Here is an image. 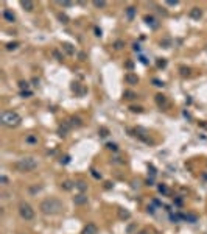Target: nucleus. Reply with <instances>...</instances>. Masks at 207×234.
Wrapping results in <instances>:
<instances>
[{
  "mask_svg": "<svg viewBox=\"0 0 207 234\" xmlns=\"http://www.w3.org/2000/svg\"><path fill=\"white\" fill-rule=\"evenodd\" d=\"M62 50H66V53H67V55H75V47L73 46H72V44L70 42H64V44H62Z\"/></svg>",
  "mask_w": 207,
  "mask_h": 234,
  "instance_id": "16",
  "label": "nucleus"
},
{
  "mask_svg": "<svg viewBox=\"0 0 207 234\" xmlns=\"http://www.w3.org/2000/svg\"><path fill=\"white\" fill-rule=\"evenodd\" d=\"M98 134H100V138H106V136H109V130H107L106 127H101L100 130H98Z\"/></svg>",
  "mask_w": 207,
  "mask_h": 234,
  "instance_id": "26",
  "label": "nucleus"
},
{
  "mask_svg": "<svg viewBox=\"0 0 207 234\" xmlns=\"http://www.w3.org/2000/svg\"><path fill=\"white\" fill-rule=\"evenodd\" d=\"M129 111L131 112H137V114H140V112H143V108L142 106H129Z\"/></svg>",
  "mask_w": 207,
  "mask_h": 234,
  "instance_id": "30",
  "label": "nucleus"
},
{
  "mask_svg": "<svg viewBox=\"0 0 207 234\" xmlns=\"http://www.w3.org/2000/svg\"><path fill=\"white\" fill-rule=\"evenodd\" d=\"M73 187H75V181H70V179L61 183V189H62V191H72Z\"/></svg>",
  "mask_w": 207,
  "mask_h": 234,
  "instance_id": "18",
  "label": "nucleus"
},
{
  "mask_svg": "<svg viewBox=\"0 0 207 234\" xmlns=\"http://www.w3.org/2000/svg\"><path fill=\"white\" fill-rule=\"evenodd\" d=\"M165 66H167V61H165V59H159V61H157V67H159V69H160V67L164 69Z\"/></svg>",
  "mask_w": 207,
  "mask_h": 234,
  "instance_id": "36",
  "label": "nucleus"
},
{
  "mask_svg": "<svg viewBox=\"0 0 207 234\" xmlns=\"http://www.w3.org/2000/svg\"><path fill=\"white\" fill-rule=\"evenodd\" d=\"M20 6L23 8L25 11H28V13H31V11L34 10V3L30 2V0H22V2H20Z\"/></svg>",
  "mask_w": 207,
  "mask_h": 234,
  "instance_id": "14",
  "label": "nucleus"
},
{
  "mask_svg": "<svg viewBox=\"0 0 207 234\" xmlns=\"http://www.w3.org/2000/svg\"><path fill=\"white\" fill-rule=\"evenodd\" d=\"M205 50H207V47H205Z\"/></svg>",
  "mask_w": 207,
  "mask_h": 234,
  "instance_id": "49",
  "label": "nucleus"
},
{
  "mask_svg": "<svg viewBox=\"0 0 207 234\" xmlns=\"http://www.w3.org/2000/svg\"><path fill=\"white\" fill-rule=\"evenodd\" d=\"M31 83H33V86H38V84H39V78H36V77H34V78L31 80Z\"/></svg>",
  "mask_w": 207,
  "mask_h": 234,
  "instance_id": "42",
  "label": "nucleus"
},
{
  "mask_svg": "<svg viewBox=\"0 0 207 234\" xmlns=\"http://www.w3.org/2000/svg\"><path fill=\"white\" fill-rule=\"evenodd\" d=\"M126 67H128V69H132V62H131V61L126 62Z\"/></svg>",
  "mask_w": 207,
  "mask_h": 234,
  "instance_id": "47",
  "label": "nucleus"
},
{
  "mask_svg": "<svg viewBox=\"0 0 207 234\" xmlns=\"http://www.w3.org/2000/svg\"><path fill=\"white\" fill-rule=\"evenodd\" d=\"M17 47H19V42H8L5 49H6L8 52H13V50H16Z\"/></svg>",
  "mask_w": 207,
  "mask_h": 234,
  "instance_id": "24",
  "label": "nucleus"
},
{
  "mask_svg": "<svg viewBox=\"0 0 207 234\" xmlns=\"http://www.w3.org/2000/svg\"><path fill=\"white\" fill-rule=\"evenodd\" d=\"M134 13H136V8H134V6H129L128 10H126V16H128V19H132V17H134Z\"/></svg>",
  "mask_w": 207,
  "mask_h": 234,
  "instance_id": "31",
  "label": "nucleus"
},
{
  "mask_svg": "<svg viewBox=\"0 0 207 234\" xmlns=\"http://www.w3.org/2000/svg\"><path fill=\"white\" fill-rule=\"evenodd\" d=\"M92 5H94L95 8H104L107 3H106V2H103V0H94Z\"/></svg>",
  "mask_w": 207,
  "mask_h": 234,
  "instance_id": "27",
  "label": "nucleus"
},
{
  "mask_svg": "<svg viewBox=\"0 0 207 234\" xmlns=\"http://www.w3.org/2000/svg\"><path fill=\"white\" fill-rule=\"evenodd\" d=\"M81 234H98V226L95 223H87L83 228V232Z\"/></svg>",
  "mask_w": 207,
  "mask_h": 234,
  "instance_id": "10",
  "label": "nucleus"
},
{
  "mask_svg": "<svg viewBox=\"0 0 207 234\" xmlns=\"http://www.w3.org/2000/svg\"><path fill=\"white\" fill-rule=\"evenodd\" d=\"M17 211H19V215L25 222H30V220L34 219V209H33V206L30 203L20 201L19 204H17Z\"/></svg>",
  "mask_w": 207,
  "mask_h": 234,
  "instance_id": "4",
  "label": "nucleus"
},
{
  "mask_svg": "<svg viewBox=\"0 0 207 234\" xmlns=\"http://www.w3.org/2000/svg\"><path fill=\"white\" fill-rule=\"evenodd\" d=\"M137 234H150V229H147V228H145V229H142V231H140V232H137Z\"/></svg>",
  "mask_w": 207,
  "mask_h": 234,
  "instance_id": "44",
  "label": "nucleus"
},
{
  "mask_svg": "<svg viewBox=\"0 0 207 234\" xmlns=\"http://www.w3.org/2000/svg\"><path fill=\"white\" fill-rule=\"evenodd\" d=\"M75 187L79 191V194H84L87 191V183L83 181V179H79V181H75Z\"/></svg>",
  "mask_w": 207,
  "mask_h": 234,
  "instance_id": "15",
  "label": "nucleus"
},
{
  "mask_svg": "<svg viewBox=\"0 0 207 234\" xmlns=\"http://www.w3.org/2000/svg\"><path fill=\"white\" fill-rule=\"evenodd\" d=\"M188 16H190L192 19H195V21H199L201 17H202V11H201V8H198V6L192 8L190 13H188Z\"/></svg>",
  "mask_w": 207,
  "mask_h": 234,
  "instance_id": "12",
  "label": "nucleus"
},
{
  "mask_svg": "<svg viewBox=\"0 0 207 234\" xmlns=\"http://www.w3.org/2000/svg\"><path fill=\"white\" fill-rule=\"evenodd\" d=\"M95 36H98V38H101V30L98 28V27H95Z\"/></svg>",
  "mask_w": 207,
  "mask_h": 234,
  "instance_id": "41",
  "label": "nucleus"
},
{
  "mask_svg": "<svg viewBox=\"0 0 207 234\" xmlns=\"http://www.w3.org/2000/svg\"><path fill=\"white\" fill-rule=\"evenodd\" d=\"M91 173H92V176H94L95 179H100V178H101V175H100V173H98V172H97V170H95V169H91Z\"/></svg>",
  "mask_w": 207,
  "mask_h": 234,
  "instance_id": "35",
  "label": "nucleus"
},
{
  "mask_svg": "<svg viewBox=\"0 0 207 234\" xmlns=\"http://www.w3.org/2000/svg\"><path fill=\"white\" fill-rule=\"evenodd\" d=\"M139 77L136 75V74H132V72H128L126 75H125V83L126 84H129V86H136V84H139Z\"/></svg>",
  "mask_w": 207,
  "mask_h": 234,
  "instance_id": "6",
  "label": "nucleus"
},
{
  "mask_svg": "<svg viewBox=\"0 0 207 234\" xmlns=\"http://www.w3.org/2000/svg\"><path fill=\"white\" fill-rule=\"evenodd\" d=\"M69 123L72 125V128H79L81 125H83V119L78 117V115H72L69 119Z\"/></svg>",
  "mask_w": 207,
  "mask_h": 234,
  "instance_id": "13",
  "label": "nucleus"
},
{
  "mask_svg": "<svg viewBox=\"0 0 207 234\" xmlns=\"http://www.w3.org/2000/svg\"><path fill=\"white\" fill-rule=\"evenodd\" d=\"M157 189H159V192H160V194H164V195H167V194H168V189H167V186H165V184H159V186H157Z\"/></svg>",
  "mask_w": 207,
  "mask_h": 234,
  "instance_id": "33",
  "label": "nucleus"
},
{
  "mask_svg": "<svg viewBox=\"0 0 207 234\" xmlns=\"http://www.w3.org/2000/svg\"><path fill=\"white\" fill-rule=\"evenodd\" d=\"M53 56H55L58 61H62V56L59 55V52H58V50H53Z\"/></svg>",
  "mask_w": 207,
  "mask_h": 234,
  "instance_id": "39",
  "label": "nucleus"
},
{
  "mask_svg": "<svg viewBox=\"0 0 207 234\" xmlns=\"http://www.w3.org/2000/svg\"><path fill=\"white\" fill-rule=\"evenodd\" d=\"M112 187H114V184H112L111 181H106V183H104V189H112Z\"/></svg>",
  "mask_w": 207,
  "mask_h": 234,
  "instance_id": "40",
  "label": "nucleus"
},
{
  "mask_svg": "<svg viewBox=\"0 0 207 234\" xmlns=\"http://www.w3.org/2000/svg\"><path fill=\"white\" fill-rule=\"evenodd\" d=\"M20 122H22V117L16 111H3L2 115H0V123L6 128H16L20 125Z\"/></svg>",
  "mask_w": 207,
  "mask_h": 234,
  "instance_id": "2",
  "label": "nucleus"
},
{
  "mask_svg": "<svg viewBox=\"0 0 207 234\" xmlns=\"http://www.w3.org/2000/svg\"><path fill=\"white\" fill-rule=\"evenodd\" d=\"M117 215H119V219L123 220V222H128L131 219V212L128 209H125V208H119V209H117Z\"/></svg>",
  "mask_w": 207,
  "mask_h": 234,
  "instance_id": "8",
  "label": "nucleus"
},
{
  "mask_svg": "<svg viewBox=\"0 0 207 234\" xmlns=\"http://www.w3.org/2000/svg\"><path fill=\"white\" fill-rule=\"evenodd\" d=\"M70 163V156H64V158H61V164H69Z\"/></svg>",
  "mask_w": 207,
  "mask_h": 234,
  "instance_id": "38",
  "label": "nucleus"
},
{
  "mask_svg": "<svg viewBox=\"0 0 207 234\" xmlns=\"http://www.w3.org/2000/svg\"><path fill=\"white\" fill-rule=\"evenodd\" d=\"M61 6H64V8H69V6H73V2H58Z\"/></svg>",
  "mask_w": 207,
  "mask_h": 234,
  "instance_id": "37",
  "label": "nucleus"
},
{
  "mask_svg": "<svg viewBox=\"0 0 207 234\" xmlns=\"http://www.w3.org/2000/svg\"><path fill=\"white\" fill-rule=\"evenodd\" d=\"M41 191H42V186H38V184H36V186H31V187L28 189V192H30L31 195L38 194V192H41Z\"/></svg>",
  "mask_w": 207,
  "mask_h": 234,
  "instance_id": "25",
  "label": "nucleus"
},
{
  "mask_svg": "<svg viewBox=\"0 0 207 234\" xmlns=\"http://www.w3.org/2000/svg\"><path fill=\"white\" fill-rule=\"evenodd\" d=\"M134 50H136V52H140V46H139V44H134Z\"/></svg>",
  "mask_w": 207,
  "mask_h": 234,
  "instance_id": "45",
  "label": "nucleus"
},
{
  "mask_svg": "<svg viewBox=\"0 0 207 234\" xmlns=\"http://www.w3.org/2000/svg\"><path fill=\"white\" fill-rule=\"evenodd\" d=\"M3 19L6 22H10V24H14L16 22V14L10 10V8H5L3 10Z\"/></svg>",
  "mask_w": 207,
  "mask_h": 234,
  "instance_id": "9",
  "label": "nucleus"
},
{
  "mask_svg": "<svg viewBox=\"0 0 207 234\" xmlns=\"http://www.w3.org/2000/svg\"><path fill=\"white\" fill-rule=\"evenodd\" d=\"M58 21H59L61 24H64V25H67V24L70 22L69 16H67V14H64V13H58Z\"/></svg>",
  "mask_w": 207,
  "mask_h": 234,
  "instance_id": "22",
  "label": "nucleus"
},
{
  "mask_svg": "<svg viewBox=\"0 0 207 234\" xmlns=\"http://www.w3.org/2000/svg\"><path fill=\"white\" fill-rule=\"evenodd\" d=\"M70 128H72V125H70L69 122H64V123H61V125H59V128H58V134H59L61 138H64L66 134L69 133V130H70Z\"/></svg>",
  "mask_w": 207,
  "mask_h": 234,
  "instance_id": "11",
  "label": "nucleus"
},
{
  "mask_svg": "<svg viewBox=\"0 0 207 234\" xmlns=\"http://www.w3.org/2000/svg\"><path fill=\"white\" fill-rule=\"evenodd\" d=\"M14 169L19 170V172H33L34 169H38V159L33 158V156H25L19 161H16L14 163Z\"/></svg>",
  "mask_w": 207,
  "mask_h": 234,
  "instance_id": "3",
  "label": "nucleus"
},
{
  "mask_svg": "<svg viewBox=\"0 0 207 234\" xmlns=\"http://www.w3.org/2000/svg\"><path fill=\"white\" fill-rule=\"evenodd\" d=\"M87 201H89V198H87L86 194H78L73 197V203L76 206H84V204H87Z\"/></svg>",
  "mask_w": 207,
  "mask_h": 234,
  "instance_id": "7",
  "label": "nucleus"
},
{
  "mask_svg": "<svg viewBox=\"0 0 207 234\" xmlns=\"http://www.w3.org/2000/svg\"><path fill=\"white\" fill-rule=\"evenodd\" d=\"M84 58H86L84 53H79V59H81V61H84Z\"/></svg>",
  "mask_w": 207,
  "mask_h": 234,
  "instance_id": "48",
  "label": "nucleus"
},
{
  "mask_svg": "<svg viewBox=\"0 0 207 234\" xmlns=\"http://www.w3.org/2000/svg\"><path fill=\"white\" fill-rule=\"evenodd\" d=\"M115 50H122L123 47H125V41H122V39H117L115 42H114V46H112Z\"/></svg>",
  "mask_w": 207,
  "mask_h": 234,
  "instance_id": "23",
  "label": "nucleus"
},
{
  "mask_svg": "<svg viewBox=\"0 0 207 234\" xmlns=\"http://www.w3.org/2000/svg\"><path fill=\"white\" fill-rule=\"evenodd\" d=\"M31 91H20V97H23V98H28V97H31Z\"/></svg>",
  "mask_w": 207,
  "mask_h": 234,
  "instance_id": "34",
  "label": "nucleus"
},
{
  "mask_svg": "<svg viewBox=\"0 0 207 234\" xmlns=\"http://www.w3.org/2000/svg\"><path fill=\"white\" fill-rule=\"evenodd\" d=\"M0 184H2V186H8V184H10V179H8L6 175H2V176H0Z\"/></svg>",
  "mask_w": 207,
  "mask_h": 234,
  "instance_id": "32",
  "label": "nucleus"
},
{
  "mask_svg": "<svg viewBox=\"0 0 207 234\" xmlns=\"http://www.w3.org/2000/svg\"><path fill=\"white\" fill-rule=\"evenodd\" d=\"M19 87H20V91H28V87H30V83L28 81H19Z\"/></svg>",
  "mask_w": 207,
  "mask_h": 234,
  "instance_id": "29",
  "label": "nucleus"
},
{
  "mask_svg": "<svg viewBox=\"0 0 207 234\" xmlns=\"http://www.w3.org/2000/svg\"><path fill=\"white\" fill-rule=\"evenodd\" d=\"M179 72H181V77H190L192 75V69L190 67H185V66L179 67Z\"/></svg>",
  "mask_w": 207,
  "mask_h": 234,
  "instance_id": "20",
  "label": "nucleus"
},
{
  "mask_svg": "<svg viewBox=\"0 0 207 234\" xmlns=\"http://www.w3.org/2000/svg\"><path fill=\"white\" fill-rule=\"evenodd\" d=\"M143 21H145L147 22V25H150V27H153V28H157V21L154 19V17H153V16H145V17H143Z\"/></svg>",
  "mask_w": 207,
  "mask_h": 234,
  "instance_id": "17",
  "label": "nucleus"
},
{
  "mask_svg": "<svg viewBox=\"0 0 207 234\" xmlns=\"http://www.w3.org/2000/svg\"><path fill=\"white\" fill-rule=\"evenodd\" d=\"M153 83H154L156 86H159V87H160V86H164V83H162V81H159V80H153Z\"/></svg>",
  "mask_w": 207,
  "mask_h": 234,
  "instance_id": "43",
  "label": "nucleus"
},
{
  "mask_svg": "<svg viewBox=\"0 0 207 234\" xmlns=\"http://www.w3.org/2000/svg\"><path fill=\"white\" fill-rule=\"evenodd\" d=\"M106 148L111 150V151H117V150H119V145H117V144H114V142H107V144H106Z\"/></svg>",
  "mask_w": 207,
  "mask_h": 234,
  "instance_id": "28",
  "label": "nucleus"
},
{
  "mask_svg": "<svg viewBox=\"0 0 207 234\" xmlns=\"http://www.w3.org/2000/svg\"><path fill=\"white\" fill-rule=\"evenodd\" d=\"M154 102L159 108H162V109H165V108H168V98L164 95V94H156L154 97Z\"/></svg>",
  "mask_w": 207,
  "mask_h": 234,
  "instance_id": "5",
  "label": "nucleus"
},
{
  "mask_svg": "<svg viewBox=\"0 0 207 234\" xmlns=\"http://www.w3.org/2000/svg\"><path fill=\"white\" fill-rule=\"evenodd\" d=\"M148 212H151V214H154V208H153V206H148Z\"/></svg>",
  "mask_w": 207,
  "mask_h": 234,
  "instance_id": "46",
  "label": "nucleus"
},
{
  "mask_svg": "<svg viewBox=\"0 0 207 234\" xmlns=\"http://www.w3.org/2000/svg\"><path fill=\"white\" fill-rule=\"evenodd\" d=\"M123 98H125V100H134V98H137V94L132 92V91H125L123 92Z\"/></svg>",
  "mask_w": 207,
  "mask_h": 234,
  "instance_id": "21",
  "label": "nucleus"
},
{
  "mask_svg": "<svg viewBox=\"0 0 207 234\" xmlns=\"http://www.w3.org/2000/svg\"><path fill=\"white\" fill-rule=\"evenodd\" d=\"M64 209V204L59 198H55V197H50V198L42 200L39 204V211L44 215H56L59 212H62Z\"/></svg>",
  "mask_w": 207,
  "mask_h": 234,
  "instance_id": "1",
  "label": "nucleus"
},
{
  "mask_svg": "<svg viewBox=\"0 0 207 234\" xmlns=\"http://www.w3.org/2000/svg\"><path fill=\"white\" fill-rule=\"evenodd\" d=\"M38 136H36V134H28V136L25 138V142L26 144H30V145H36V144H38Z\"/></svg>",
  "mask_w": 207,
  "mask_h": 234,
  "instance_id": "19",
  "label": "nucleus"
}]
</instances>
